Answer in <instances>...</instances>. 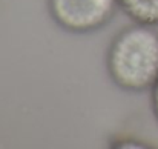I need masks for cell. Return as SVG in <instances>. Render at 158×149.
I'll use <instances>...</instances> for the list:
<instances>
[{
	"instance_id": "2",
	"label": "cell",
	"mask_w": 158,
	"mask_h": 149,
	"mask_svg": "<svg viewBox=\"0 0 158 149\" xmlns=\"http://www.w3.org/2000/svg\"><path fill=\"white\" fill-rule=\"evenodd\" d=\"M118 8V0H48L51 19L72 34H89L105 28Z\"/></svg>"
},
{
	"instance_id": "4",
	"label": "cell",
	"mask_w": 158,
	"mask_h": 149,
	"mask_svg": "<svg viewBox=\"0 0 158 149\" xmlns=\"http://www.w3.org/2000/svg\"><path fill=\"white\" fill-rule=\"evenodd\" d=\"M151 108H152L155 120L158 121V80L151 89Z\"/></svg>"
},
{
	"instance_id": "3",
	"label": "cell",
	"mask_w": 158,
	"mask_h": 149,
	"mask_svg": "<svg viewBox=\"0 0 158 149\" xmlns=\"http://www.w3.org/2000/svg\"><path fill=\"white\" fill-rule=\"evenodd\" d=\"M123 12L135 23L158 26V0H118Z\"/></svg>"
},
{
	"instance_id": "1",
	"label": "cell",
	"mask_w": 158,
	"mask_h": 149,
	"mask_svg": "<svg viewBox=\"0 0 158 149\" xmlns=\"http://www.w3.org/2000/svg\"><path fill=\"white\" fill-rule=\"evenodd\" d=\"M106 69L110 80L126 92L151 91L158 80V31L155 26L132 23L109 43Z\"/></svg>"
}]
</instances>
